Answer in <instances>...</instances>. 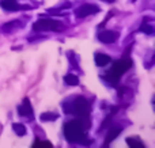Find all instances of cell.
Wrapping results in <instances>:
<instances>
[{
    "label": "cell",
    "mask_w": 155,
    "mask_h": 148,
    "mask_svg": "<svg viewBox=\"0 0 155 148\" xmlns=\"http://www.w3.org/2000/svg\"><path fill=\"white\" fill-rule=\"evenodd\" d=\"M65 113H72L79 118V121L82 122L83 128H90L91 121H90V113L91 108L88 105V102L83 97H78L75 101L70 105V109H65Z\"/></svg>",
    "instance_id": "6da1fadb"
},
{
    "label": "cell",
    "mask_w": 155,
    "mask_h": 148,
    "mask_svg": "<svg viewBox=\"0 0 155 148\" xmlns=\"http://www.w3.org/2000/svg\"><path fill=\"white\" fill-rule=\"evenodd\" d=\"M64 136L70 143H80V144H91L93 140L86 137V132L82 122L79 120H72L64 125Z\"/></svg>",
    "instance_id": "7a4b0ae2"
},
{
    "label": "cell",
    "mask_w": 155,
    "mask_h": 148,
    "mask_svg": "<svg viewBox=\"0 0 155 148\" xmlns=\"http://www.w3.org/2000/svg\"><path fill=\"white\" fill-rule=\"evenodd\" d=\"M132 67V60L131 59H121L118 61L114 63V65L112 67V69L109 72H106L104 75V79L107 80L109 83L116 84L118 80H120V76L123 73H125L129 68Z\"/></svg>",
    "instance_id": "3957f363"
},
{
    "label": "cell",
    "mask_w": 155,
    "mask_h": 148,
    "mask_svg": "<svg viewBox=\"0 0 155 148\" xmlns=\"http://www.w3.org/2000/svg\"><path fill=\"white\" fill-rule=\"evenodd\" d=\"M64 29V24L54 19H38L33 24L34 31H60Z\"/></svg>",
    "instance_id": "277c9868"
},
{
    "label": "cell",
    "mask_w": 155,
    "mask_h": 148,
    "mask_svg": "<svg viewBox=\"0 0 155 148\" xmlns=\"http://www.w3.org/2000/svg\"><path fill=\"white\" fill-rule=\"evenodd\" d=\"M99 12V7L95 4H83L79 8H76L75 15L78 18H86L88 15H94V14Z\"/></svg>",
    "instance_id": "5b68a950"
},
{
    "label": "cell",
    "mask_w": 155,
    "mask_h": 148,
    "mask_svg": "<svg viewBox=\"0 0 155 148\" xmlns=\"http://www.w3.org/2000/svg\"><path fill=\"white\" fill-rule=\"evenodd\" d=\"M97 37H98V40L101 41V42H104V43H113V42H116V41H117L118 33L106 30V31L98 33V35H97Z\"/></svg>",
    "instance_id": "8992f818"
},
{
    "label": "cell",
    "mask_w": 155,
    "mask_h": 148,
    "mask_svg": "<svg viewBox=\"0 0 155 148\" xmlns=\"http://www.w3.org/2000/svg\"><path fill=\"white\" fill-rule=\"evenodd\" d=\"M18 113L22 117H31L33 116V108L29 98H25L21 106H18Z\"/></svg>",
    "instance_id": "52a82bcc"
},
{
    "label": "cell",
    "mask_w": 155,
    "mask_h": 148,
    "mask_svg": "<svg viewBox=\"0 0 155 148\" xmlns=\"http://www.w3.org/2000/svg\"><path fill=\"white\" fill-rule=\"evenodd\" d=\"M120 133H121V128H120V127H114V128L110 127V128H109V130H107L106 137H105V144H104V146H105V147H107L113 140H114L116 137H117L118 135H120Z\"/></svg>",
    "instance_id": "ba28073f"
},
{
    "label": "cell",
    "mask_w": 155,
    "mask_h": 148,
    "mask_svg": "<svg viewBox=\"0 0 155 148\" xmlns=\"http://www.w3.org/2000/svg\"><path fill=\"white\" fill-rule=\"evenodd\" d=\"M0 5H2V8H4L5 11H10V12L11 11H18L22 8V5L16 0H2Z\"/></svg>",
    "instance_id": "9c48e42d"
},
{
    "label": "cell",
    "mask_w": 155,
    "mask_h": 148,
    "mask_svg": "<svg viewBox=\"0 0 155 148\" xmlns=\"http://www.w3.org/2000/svg\"><path fill=\"white\" fill-rule=\"evenodd\" d=\"M110 61H112V59H110L109 56H106V54H104V53L95 54V64L98 65V67H105V65H107Z\"/></svg>",
    "instance_id": "30bf717a"
},
{
    "label": "cell",
    "mask_w": 155,
    "mask_h": 148,
    "mask_svg": "<svg viewBox=\"0 0 155 148\" xmlns=\"http://www.w3.org/2000/svg\"><path fill=\"white\" fill-rule=\"evenodd\" d=\"M40 118H41V121H44V122H52V121H56L57 118H59V114L57 113H53V111H46V113H42L40 116Z\"/></svg>",
    "instance_id": "8fae6325"
},
{
    "label": "cell",
    "mask_w": 155,
    "mask_h": 148,
    "mask_svg": "<svg viewBox=\"0 0 155 148\" xmlns=\"http://www.w3.org/2000/svg\"><path fill=\"white\" fill-rule=\"evenodd\" d=\"M64 82L67 84H70V86H76V84H79V79H78V76L74 75V73H68V75H65Z\"/></svg>",
    "instance_id": "7c38bea8"
},
{
    "label": "cell",
    "mask_w": 155,
    "mask_h": 148,
    "mask_svg": "<svg viewBox=\"0 0 155 148\" xmlns=\"http://www.w3.org/2000/svg\"><path fill=\"white\" fill-rule=\"evenodd\" d=\"M127 144L129 147H135V148H143L144 144L140 143V140L137 137H127Z\"/></svg>",
    "instance_id": "4fadbf2b"
},
{
    "label": "cell",
    "mask_w": 155,
    "mask_h": 148,
    "mask_svg": "<svg viewBox=\"0 0 155 148\" xmlns=\"http://www.w3.org/2000/svg\"><path fill=\"white\" fill-rule=\"evenodd\" d=\"M12 129L18 136L26 135V127H25L23 124H18V122H16V124H12Z\"/></svg>",
    "instance_id": "5bb4252c"
},
{
    "label": "cell",
    "mask_w": 155,
    "mask_h": 148,
    "mask_svg": "<svg viewBox=\"0 0 155 148\" xmlns=\"http://www.w3.org/2000/svg\"><path fill=\"white\" fill-rule=\"evenodd\" d=\"M140 31H144L146 34L151 35L154 33V29H153V26H150V24L147 23V22H143L142 26H140Z\"/></svg>",
    "instance_id": "9a60e30c"
},
{
    "label": "cell",
    "mask_w": 155,
    "mask_h": 148,
    "mask_svg": "<svg viewBox=\"0 0 155 148\" xmlns=\"http://www.w3.org/2000/svg\"><path fill=\"white\" fill-rule=\"evenodd\" d=\"M33 147H48V148H51L52 144L49 143V141H41V140H38V139H35L34 143H33Z\"/></svg>",
    "instance_id": "2e32d148"
},
{
    "label": "cell",
    "mask_w": 155,
    "mask_h": 148,
    "mask_svg": "<svg viewBox=\"0 0 155 148\" xmlns=\"http://www.w3.org/2000/svg\"><path fill=\"white\" fill-rule=\"evenodd\" d=\"M105 2H109L110 3V2H114V0H105Z\"/></svg>",
    "instance_id": "e0dca14e"
},
{
    "label": "cell",
    "mask_w": 155,
    "mask_h": 148,
    "mask_svg": "<svg viewBox=\"0 0 155 148\" xmlns=\"http://www.w3.org/2000/svg\"><path fill=\"white\" fill-rule=\"evenodd\" d=\"M132 2H135V0H132Z\"/></svg>",
    "instance_id": "ac0fdd59"
}]
</instances>
